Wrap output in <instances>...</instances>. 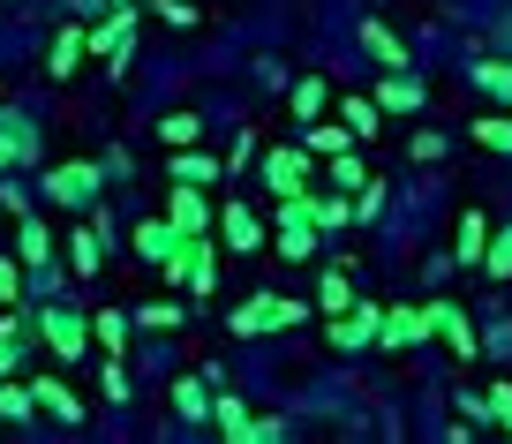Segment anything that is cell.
Wrapping results in <instances>:
<instances>
[{"label": "cell", "mask_w": 512, "mask_h": 444, "mask_svg": "<svg viewBox=\"0 0 512 444\" xmlns=\"http://www.w3.org/2000/svg\"><path fill=\"white\" fill-rule=\"evenodd\" d=\"M347 279H354L347 264H339V271H324V286H317V309H332V317H339V309L354 302V286H347Z\"/></svg>", "instance_id": "obj_34"}, {"label": "cell", "mask_w": 512, "mask_h": 444, "mask_svg": "<svg viewBox=\"0 0 512 444\" xmlns=\"http://www.w3.org/2000/svg\"><path fill=\"white\" fill-rule=\"evenodd\" d=\"M159 136H166V151H189V143L204 136V121H196V113H166V121H159Z\"/></svg>", "instance_id": "obj_35"}, {"label": "cell", "mask_w": 512, "mask_h": 444, "mask_svg": "<svg viewBox=\"0 0 512 444\" xmlns=\"http://www.w3.org/2000/svg\"><path fill=\"white\" fill-rule=\"evenodd\" d=\"M53 249H61V241L46 234V219H38V211H23V226H16V256H23L31 271H46V264H53Z\"/></svg>", "instance_id": "obj_17"}, {"label": "cell", "mask_w": 512, "mask_h": 444, "mask_svg": "<svg viewBox=\"0 0 512 444\" xmlns=\"http://www.w3.org/2000/svg\"><path fill=\"white\" fill-rule=\"evenodd\" d=\"M83 53H91V46H83V23H61V31H53V68H46V76H61V83H68Z\"/></svg>", "instance_id": "obj_19"}, {"label": "cell", "mask_w": 512, "mask_h": 444, "mask_svg": "<svg viewBox=\"0 0 512 444\" xmlns=\"http://www.w3.org/2000/svg\"><path fill=\"white\" fill-rule=\"evenodd\" d=\"M181 317H189V309H181L174 294H159V302H144L128 324H136V332H181Z\"/></svg>", "instance_id": "obj_21"}, {"label": "cell", "mask_w": 512, "mask_h": 444, "mask_svg": "<svg viewBox=\"0 0 512 444\" xmlns=\"http://www.w3.org/2000/svg\"><path fill=\"white\" fill-rule=\"evenodd\" d=\"M8 302H23V264H16V256H0V309H8Z\"/></svg>", "instance_id": "obj_40"}, {"label": "cell", "mask_w": 512, "mask_h": 444, "mask_svg": "<svg viewBox=\"0 0 512 444\" xmlns=\"http://www.w3.org/2000/svg\"><path fill=\"white\" fill-rule=\"evenodd\" d=\"M467 76H475V91H490V98H512V61H505V53H497V61H475Z\"/></svg>", "instance_id": "obj_32"}, {"label": "cell", "mask_w": 512, "mask_h": 444, "mask_svg": "<svg viewBox=\"0 0 512 444\" xmlns=\"http://www.w3.org/2000/svg\"><path fill=\"white\" fill-rule=\"evenodd\" d=\"M219 174H226V166H219V159H204L196 143H189V151H174V181H196V189H204V181H219Z\"/></svg>", "instance_id": "obj_30"}, {"label": "cell", "mask_w": 512, "mask_h": 444, "mask_svg": "<svg viewBox=\"0 0 512 444\" xmlns=\"http://www.w3.org/2000/svg\"><path fill=\"white\" fill-rule=\"evenodd\" d=\"M482 249H490V219L467 211V219H460V249H452V256H460V264H482Z\"/></svg>", "instance_id": "obj_31"}, {"label": "cell", "mask_w": 512, "mask_h": 444, "mask_svg": "<svg viewBox=\"0 0 512 444\" xmlns=\"http://www.w3.org/2000/svg\"><path fill=\"white\" fill-rule=\"evenodd\" d=\"M362 53H369L377 68H407V46L392 38V23H377V16L362 23Z\"/></svg>", "instance_id": "obj_18"}, {"label": "cell", "mask_w": 512, "mask_h": 444, "mask_svg": "<svg viewBox=\"0 0 512 444\" xmlns=\"http://www.w3.org/2000/svg\"><path fill=\"white\" fill-rule=\"evenodd\" d=\"M339 121H347V136H354V143H369L384 113H377V98H347V106H339Z\"/></svg>", "instance_id": "obj_29"}, {"label": "cell", "mask_w": 512, "mask_h": 444, "mask_svg": "<svg viewBox=\"0 0 512 444\" xmlns=\"http://www.w3.org/2000/svg\"><path fill=\"white\" fill-rule=\"evenodd\" d=\"M467 136H475L482 151H497V159H512V113H482V121L467 128Z\"/></svg>", "instance_id": "obj_24"}, {"label": "cell", "mask_w": 512, "mask_h": 444, "mask_svg": "<svg viewBox=\"0 0 512 444\" xmlns=\"http://www.w3.org/2000/svg\"><path fill=\"white\" fill-rule=\"evenodd\" d=\"M31 399H38V414H53V422H68V429L83 422V399L68 392L61 377H46V369H38V377H31Z\"/></svg>", "instance_id": "obj_13"}, {"label": "cell", "mask_w": 512, "mask_h": 444, "mask_svg": "<svg viewBox=\"0 0 512 444\" xmlns=\"http://www.w3.org/2000/svg\"><path fill=\"white\" fill-rule=\"evenodd\" d=\"M98 189H106V166H98V159H61V166H46V204H53V211H91Z\"/></svg>", "instance_id": "obj_4"}, {"label": "cell", "mask_w": 512, "mask_h": 444, "mask_svg": "<svg viewBox=\"0 0 512 444\" xmlns=\"http://www.w3.org/2000/svg\"><path fill=\"white\" fill-rule=\"evenodd\" d=\"M279 437H287L279 414H249V429H241V444H279Z\"/></svg>", "instance_id": "obj_38"}, {"label": "cell", "mask_w": 512, "mask_h": 444, "mask_svg": "<svg viewBox=\"0 0 512 444\" xmlns=\"http://www.w3.org/2000/svg\"><path fill=\"white\" fill-rule=\"evenodd\" d=\"M377 324H384V302H347L332 324H324V339H332L339 354H362L369 339H377Z\"/></svg>", "instance_id": "obj_6"}, {"label": "cell", "mask_w": 512, "mask_h": 444, "mask_svg": "<svg viewBox=\"0 0 512 444\" xmlns=\"http://www.w3.org/2000/svg\"><path fill=\"white\" fill-rule=\"evenodd\" d=\"M279 211H294V219H309L317 234H339V226L354 219V204L347 196H317V189H294V196H279Z\"/></svg>", "instance_id": "obj_8"}, {"label": "cell", "mask_w": 512, "mask_h": 444, "mask_svg": "<svg viewBox=\"0 0 512 444\" xmlns=\"http://www.w3.org/2000/svg\"><path fill=\"white\" fill-rule=\"evenodd\" d=\"M422 339H437V302L384 309V324H377V347H422Z\"/></svg>", "instance_id": "obj_7"}, {"label": "cell", "mask_w": 512, "mask_h": 444, "mask_svg": "<svg viewBox=\"0 0 512 444\" xmlns=\"http://www.w3.org/2000/svg\"><path fill=\"white\" fill-rule=\"evenodd\" d=\"M174 249H181V234H174L166 219H144V226H136V256H144V264H166Z\"/></svg>", "instance_id": "obj_20"}, {"label": "cell", "mask_w": 512, "mask_h": 444, "mask_svg": "<svg viewBox=\"0 0 512 444\" xmlns=\"http://www.w3.org/2000/svg\"><path fill=\"white\" fill-rule=\"evenodd\" d=\"M31 339H38L31 309L8 302V309H0V377H16V369H23V347H31Z\"/></svg>", "instance_id": "obj_11"}, {"label": "cell", "mask_w": 512, "mask_h": 444, "mask_svg": "<svg viewBox=\"0 0 512 444\" xmlns=\"http://www.w3.org/2000/svg\"><path fill=\"white\" fill-rule=\"evenodd\" d=\"M38 128L23 121V113H0V174H16V166H38Z\"/></svg>", "instance_id": "obj_10"}, {"label": "cell", "mask_w": 512, "mask_h": 444, "mask_svg": "<svg viewBox=\"0 0 512 444\" xmlns=\"http://www.w3.org/2000/svg\"><path fill=\"white\" fill-rule=\"evenodd\" d=\"M482 271H490V279H512V226H497V234H490V249H482Z\"/></svg>", "instance_id": "obj_36"}, {"label": "cell", "mask_w": 512, "mask_h": 444, "mask_svg": "<svg viewBox=\"0 0 512 444\" xmlns=\"http://www.w3.org/2000/svg\"><path fill=\"white\" fill-rule=\"evenodd\" d=\"M505 46H512V23H505Z\"/></svg>", "instance_id": "obj_44"}, {"label": "cell", "mask_w": 512, "mask_h": 444, "mask_svg": "<svg viewBox=\"0 0 512 444\" xmlns=\"http://www.w3.org/2000/svg\"><path fill=\"white\" fill-rule=\"evenodd\" d=\"M324 98H332V83H324V76H302V83H294V121H317Z\"/></svg>", "instance_id": "obj_33"}, {"label": "cell", "mask_w": 512, "mask_h": 444, "mask_svg": "<svg viewBox=\"0 0 512 444\" xmlns=\"http://www.w3.org/2000/svg\"><path fill=\"white\" fill-rule=\"evenodd\" d=\"M211 219H219V211L204 204V189H196V181H174V196H166V226H174V234H211Z\"/></svg>", "instance_id": "obj_9"}, {"label": "cell", "mask_w": 512, "mask_h": 444, "mask_svg": "<svg viewBox=\"0 0 512 444\" xmlns=\"http://www.w3.org/2000/svg\"><path fill=\"white\" fill-rule=\"evenodd\" d=\"M211 226L226 234V249H234V256H256V249H264V219H256L249 204H226V211H219Z\"/></svg>", "instance_id": "obj_12"}, {"label": "cell", "mask_w": 512, "mask_h": 444, "mask_svg": "<svg viewBox=\"0 0 512 444\" xmlns=\"http://www.w3.org/2000/svg\"><path fill=\"white\" fill-rule=\"evenodd\" d=\"M98 241H106L98 226H83V234L68 241V271H76V279H98V264H106V249H98Z\"/></svg>", "instance_id": "obj_22"}, {"label": "cell", "mask_w": 512, "mask_h": 444, "mask_svg": "<svg viewBox=\"0 0 512 444\" xmlns=\"http://www.w3.org/2000/svg\"><path fill=\"white\" fill-rule=\"evenodd\" d=\"M128 332H136V324H128L121 309H98L91 317V347H106V354H128Z\"/></svg>", "instance_id": "obj_23"}, {"label": "cell", "mask_w": 512, "mask_h": 444, "mask_svg": "<svg viewBox=\"0 0 512 444\" xmlns=\"http://www.w3.org/2000/svg\"><path fill=\"white\" fill-rule=\"evenodd\" d=\"M362 159H354V143H347V151H332V189H362Z\"/></svg>", "instance_id": "obj_37"}, {"label": "cell", "mask_w": 512, "mask_h": 444, "mask_svg": "<svg viewBox=\"0 0 512 444\" xmlns=\"http://www.w3.org/2000/svg\"><path fill=\"white\" fill-rule=\"evenodd\" d=\"M272 256H287V264H309V256H317V226H309V219H294V211H279Z\"/></svg>", "instance_id": "obj_16"}, {"label": "cell", "mask_w": 512, "mask_h": 444, "mask_svg": "<svg viewBox=\"0 0 512 444\" xmlns=\"http://www.w3.org/2000/svg\"><path fill=\"white\" fill-rule=\"evenodd\" d=\"M159 16L174 23V31H196V16H204V8H196V0H159Z\"/></svg>", "instance_id": "obj_41"}, {"label": "cell", "mask_w": 512, "mask_h": 444, "mask_svg": "<svg viewBox=\"0 0 512 444\" xmlns=\"http://www.w3.org/2000/svg\"><path fill=\"white\" fill-rule=\"evenodd\" d=\"M98 384H106V407H121V399H128V369H121V354H106V369H98Z\"/></svg>", "instance_id": "obj_39"}, {"label": "cell", "mask_w": 512, "mask_h": 444, "mask_svg": "<svg viewBox=\"0 0 512 444\" xmlns=\"http://www.w3.org/2000/svg\"><path fill=\"white\" fill-rule=\"evenodd\" d=\"M136 16H144L136 0H113V16L98 31H83V46L106 61V76H128V61H136Z\"/></svg>", "instance_id": "obj_3"}, {"label": "cell", "mask_w": 512, "mask_h": 444, "mask_svg": "<svg viewBox=\"0 0 512 444\" xmlns=\"http://www.w3.org/2000/svg\"><path fill=\"white\" fill-rule=\"evenodd\" d=\"M31 324H38V347L53 354L61 369H76L83 354H91V317H76V309H31Z\"/></svg>", "instance_id": "obj_2"}, {"label": "cell", "mask_w": 512, "mask_h": 444, "mask_svg": "<svg viewBox=\"0 0 512 444\" xmlns=\"http://www.w3.org/2000/svg\"><path fill=\"white\" fill-rule=\"evenodd\" d=\"M490 422L512 437V384H490Z\"/></svg>", "instance_id": "obj_42"}, {"label": "cell", "mask_w": 512, "mask_h": 444, "mask_svg": "<svg viewBox=\"0 0 512 444\" xmlns=\"http://www.w3.org/2000/svg\"><path fill=\"white\" fill-rule=\"evenodd\" d=\"M211 429H219L226 444H241V429H249V407H241L234 392H219V399H211Z\"/></svg>", "instance_id": "obj_26"}, {"label": "cell", "mask_w": 512, "mask_h": 444, "mask_svg": "<svg viewBox=\"0 0 512 444\" xmlns=\"http://www.w3.org/2000/svg\"><path fill=\"white\" fill-rule=\"evenodd\" d=\"M437 339H445L460 362H475V354H482V339H475V324H467L460 302H437Z\"/></svg>", "instance_id": "obj_14"}, {"label": "cell", "mask_w": 512, "mask_h": 444, "mask_svg": "<svg viewBox=\"0 0 512 444\" xmlns=\"http://www.w3.org/2000/svg\"><path fill=\"white\" fill-rule=\"evenodd\" d=\"M31 414H38V399L23 392L16 377H0V422H16V429H31Z\"/></svg>", "instance_id": "obj_28"}, {"label": "cell", "mask_w": 512, "mask_h": 444, "mask_svg": "<svg viewBox=\"0 0 512 444\" xmlns=\"http://www.w3.org/2000/svg\"><path fill=\"white\" fill-rule=\"evenodd\" d=\"M384 211V181H362V196H354V219H377Z\"/></svg>", "instance_id": "obj_43"}, {"label": "cell", "mask_w": 512, "mask_h": 444, "mask_svg": "<svg viewBox=\"0 0 512 444\" xmlns=\"http://www.w3.org/2000/svg\"><path fill=\"white\" fill-rule=\"evenodd\" d=\"M377 113H422V76H407V68H384Z\"/></svg>", "instance_id": "obj_15"}, {"label": "cell", "mask_w": 512, "mask_h": 444, "mask_svg": "<svg viewBox=\"0 0 512 444\" xmlns=\"http://www.w3.org/2000/svg\"><path fill=\"white\" fill-rule=\"evenodd\" d=\"M302 128H309L302 143L317 151V159H332V151H347V143H354V136H347V121H324V113H317V121H302Z\"/></svg>", "instance_id": "obj_25"}, {"label": "cell", "mask_w": 512, "mask_h": 444, "mask_svg": "<svg viewBox=\"0 0 512 444\" xmlns=\"http://www.w3.org/2000/svg\"><path fill=\"white\" fill-rule=\"evenodd\" d=\"M294 324H309V302H294V294H249L241 309H226V332H234V339L294 332Z\"/></svg>", "instance_id": "obj_1"}, {"label": "cell", "mask_w": 512, "mask_h": 444, "mask_svg": "<svg viewBox=\"0 0 512 444\" xmlns=\"http://www.w3.org/2000/svg\"><path fill=\"white\" fill-rule=\"evenodd\" d=\"M256 166H264V189H272V196L317 189V151H309V143H279V151H256Z\"/></svg>", "instance_id": "obj_5"}, {"label": "cell", "mask_w": 512, "mask_h": 444, "mask_svg": "<svg viewBox=\"0 0 512 444\" xmlns=\"http://www.w3.org/2000/svg\"><path fill=\"white\" fill-rule=\"evenodd\" d=\"M174 414H181V422H211V392H204V377H181V384H174Z\"/></svg>", "instance_id": "obj_27"}]
</instances>
